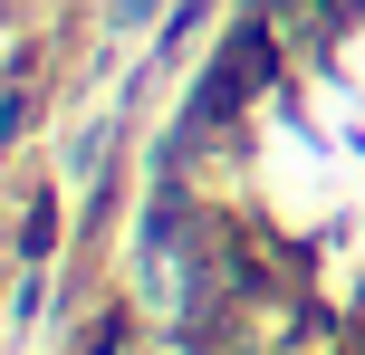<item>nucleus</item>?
I'll return each instance as SVG.
<instances>
[{"label":"nucleus","mask_w":365,"mask_h":355,"mask_svg":"<svg viewBox=\"0 0 365 355\" xmlns=\"http://www.w3.org/2000/svg\"><path fill=\"white\" fill-rule=\"evenodd\" d=\"M269 87H279V38H269V19H250V29L212 58V77H202V96H192V125H231V115H250Z\"/></svg>","instance_id":"1"}]
</instances>
